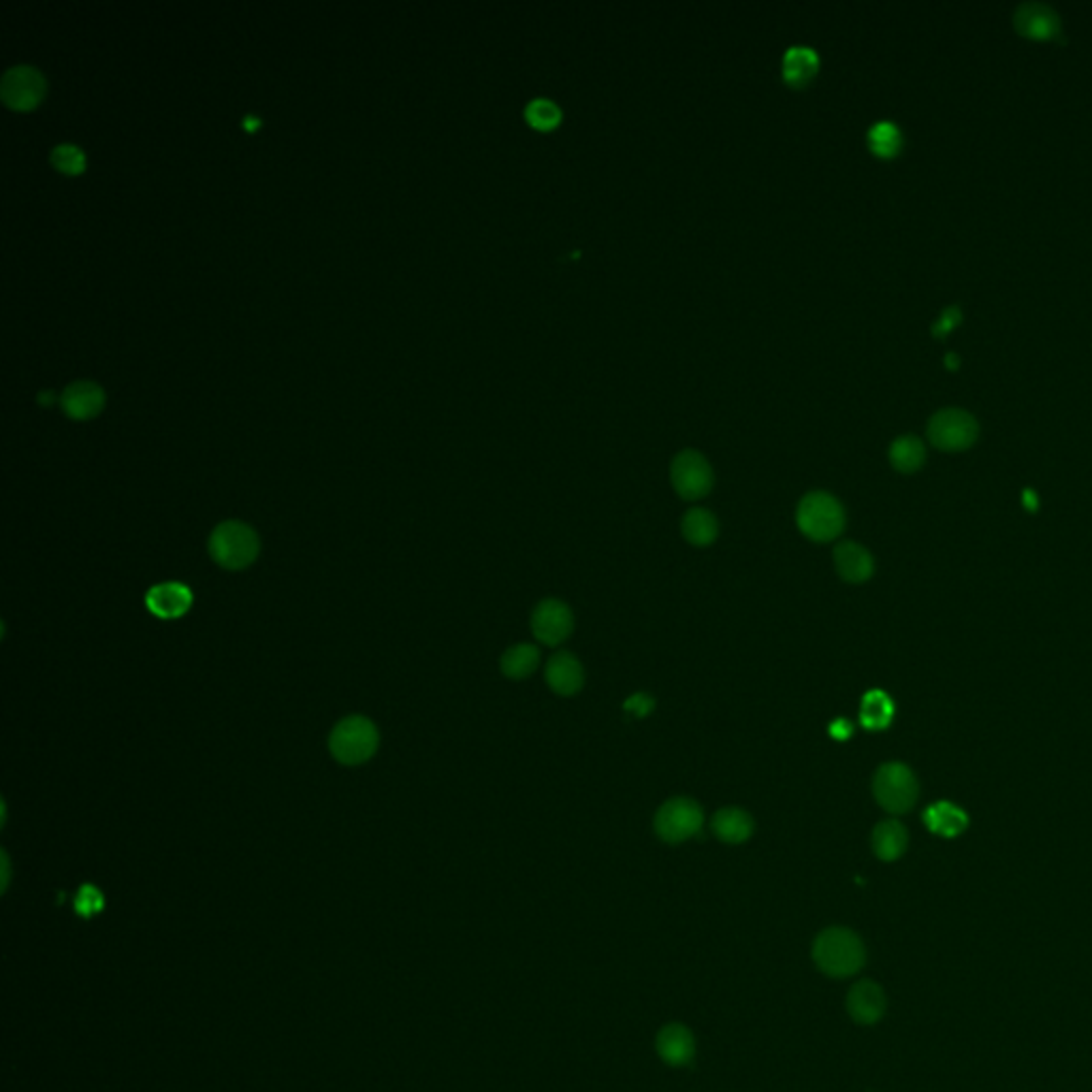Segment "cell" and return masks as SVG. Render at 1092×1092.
Wrapping results in <instances>:
<instances>
[{"label":"cell","instance_id":"cell-13","mask_svg":"<svg viewBox=\"0 0 1092 1092\" xmlns=\"http://www.w3.org/2000/svg\"><path fill=\"white\" fill-rule=\"evenodd\" d=\"M1014 26L1022 37L1052 39L1060 31V18L1043 3H1022L1014 14Z\"/></svg>","mask_w":1092,"mask_h":1092},{"label":"cell","instance_id":"cell-8","mask_svg":"<svg viewBox=\"0 0 1092 1092\" xmlns=\"http://www.w3.org/2000/svg\"><path fill=\"white\" fill-rule=\"evenodd\" d=\"M670 481L683 500H700L713 489L711 463L698 450H683L673 459Z\"/></svg>","mask_w":1092,"mask_h":1092},{"label":"cell","instance_id":"cell-7","mask_svg":"<svg viewBox=\"0 0 1092 1092\" xmlns=\"http://www.w3.org/2000/svg\"><path fill=\"white\" fill-rule=\"evenodd\" d=\"M704 826L702 807L685 796H677L666 801L656 816V833L662 841L670 845H679L692 837H696Z\"/></svg>","mask_w":1092,"mask_h":1092},{"label":"cell","instance_id":"cell-27","mask_svg":"<svg viewBox=\"0 0 1092 1092\" xmlns=\"http://www.w3.org/2000/svg\"><path fill=\"white\" fill-rule=\"evenodd\" d=\"M525 120L538 130H551L561 122V109L551 99H532L525 107Z\"/></svg>","mask_w":1092,"mask_h":1092},{"label":"cell","instance_id":"cell-11","mask_svg":"<svg viewBox=\"0 0 1092 1092\" xmlns=\"http://www.w3.org/2000/svg\"><path fill=\"white\" fill-rule=\"evenodd\" d=\"M195 602V595L184 583H161L147 591L145 606L159 619H180Z\"/></svg>","mask_w":1092,"mask_h":1092},{"label":"cell","instance_id":"cell-19","mask_svg":"<svg viewBox=\"0 0 1092 1092\" xmlns=\"http://www.w3.org/2000/svg\"><path fill=\"white\" fill-rule=\"evenodd\" d=\"M924 824L930 833L952 839L965 833L969 818L961 807L952 803H934L924 811Z\"/></svg>","mask_w":1092,"mask_h":1092},{"label":"cell","instance_id":"cell-16","mask_svg":"<svg viewBox=\"0 0 1092 1092\" xmlns=\"http://www.w3.org/2000/svg\"><path fill=\"white\" fill-rule=\"evenodd\" d=\"M549 687L559 696H576L585 685V668L572 654H555L544 670Z\"/></svg>","mask_w":1092,"mask_h":1092},{"label":"cell","instance_id":"cell-30","mask_svg":"<svg viewBox=\"0 0 1092 1092\" xmlns=\"http://www.w3.org/2000/svg\"><path fill=\"white\" fill-rule=\"evenodd\" d=\"M963 321V311L959 305H950L942 311V317L937 319V323L932 325V336L934 338H946L954 327H959Z\"/></svg>","mask_w":1092,"mask_h":1092},{"label":"cell","instance_id":"cell-26","mask_svg":"<svg viewBox=\"0 0 1092 1092\" xmlns=\"http://www.w3.org/2000/svg\"><path fill=\"white\" fill-rule=\"evenodd\" d=\"M902 145V135H900V128L888 120L883 122H877L871 126L869 130V147L877 154V156H883V159H890V156L898 154Z\"/></svg>","mask_w":1092,"mask_h":1092},{"label":"cell","instance_id":"cell-18","mask_svg":"<svg viewBox=\"0 0 1092 1092\" xmlns=\"http://www.w3.org/2000/svg\"><path fill=\"white\" fill-rule=\"evenodd\" d=\"M711 828L719 841H723L728 845H740L751 839L755 826L747 811H742L738 807H726L713 816Z\"/></svg>","mask_w":1092,"mask_h":1092},{"label":"cell","instance_id":"cell-25","mask_svg":"<svg viewBox=\"0 0 1092 1092\" xmlns=\"http://www.w3.org/2000/svg\"><path fill=\"white\" fill-rule=\"evenodd\" d=\"M894 717V702L881 690H873L862 698L860 721L866 730H885Z\"/></svg>","mask_w":1092,"mask_h":1092},{"label":"cell","instance_id":"cell-34","mask_svg":"<svg viewBox=\"0 0 1092 1092\" xmlns=\"http://www.w3.org/2000/svg\"><path fill=\"white\" fill-rule=\"evenodd\" d=\"M52 401H54V393H52V391H41V393H39V404L50 406Z\"/></svg>","mask_w":1092,"mask_h":1092},{"label":"cell","instance_id":"cell-3","mask_svg":"<svg viewBox=\"0 0 1092 1092\" xmlns=\"http://www.w3.org/2000/svg\"><path fill=\"white\" fill-rule=\"evenodd\" d=\"M258 536L239 521H227L210 536V555L225 570H244L258 557Z\"/></svg>","mask_w":1092,"mask_h":1092},{"label":"cell","instance_id":"cell-22","mask_svg":"<svg viewBox=\"0 0 1092 1092\" xmlns=\"http://www.w3.org/2000/svg\"><path fill=\"white\" fill-rule=\"evenodd\" d=\"M683 538L694 547H709L719 536L717 517L706 508H692L685 513L681 523Z\"/></svg>","mask_w":1092,"mask_h":1092},{"label":"cell","instance_id":"cell-23","mask_svg":"<svg viewBox=\"0 0 1092 1092\" xmlns=\"http://www.w3.org/2000/svg\"><path fill=\"white\" fill-rule=\"evenodd\" d=\"M538 664H540V651L536 645H527V643L511 647L502 656V662H500L502 673L515 681L532 677L536 673Z\"/></svg>","mask_w":1092,"mask_h":1092},{"label":"cell","instance_id":"cell-2","mask_svg":"<svg viewBox=\"0 0 1092 1092\" xmlns=\"http://www.w3.org/2000/svg\"><path fill=\"white\" fill-rule=\"evenodd\" d=\"M796 523L809 540L830 542L845 530V511L835 496L826 491H813L801 500Z\"/></svg>","mask_w":1092,"mask_h":1092},{"label":"cell","instance_id":"cell-31","mask_svg":"<svg viewBox=\"0 0 1092 1092\" xmlns=\"http://www.w3.org/2000/svg\"><path fill=\"white\" fill-rule=\"evenodd\" d=\"M651 709H654V700L649 696H645V694H637V696H632L626 702V711L634 713L637 717H645Z\"/></svg>","mask_w":1092,"mask_h":1092},{"label":"cell","instance_id":"cell-1","mask_svg":"<svg viewBox=\"0 0 1092 1092\" xmlns=\"http://www.w3.org/2000/svg\"><path fill=\"white\" fill-rule=\"evenodd\" d=\"M813 961L828 978H852L866 963L862 939L849 928L833 926L818 934L813 944Z\"/></svg>","mask_w":1092,"mask_h":1092},{"label":"cell","instance_id":"cell-15","mask_svg":"<svg viewBox=\"0 0 1092 1092\" xmlns=\"http://www.w3.org/2000/svg\"><path fill=\"white\" fill-rule=\"evenodd\" d=\"M60 404L67 416L75 420H88L103 410L105 393L96 382L77 380L65 389Z\"/></svg>","mask_w":1092,"mask_h":1092},{"label":"cell","instance_id":"cell-17","mask_svg":"<svg viewBox=\"0 0 1092 1092\" xmlns=\"http://www.w3.org/2000/svg\"><path fill=\"white\" fill-rule=\"evenodd\" d=\"M835 566L843 580L847 583H864L875 572L873 555L858 542H841L835 549Z\"/></svg>","mask_w":1092,"mask_h":1092},{"label":"cell","instance_id":"cell-20","mask_svg":"<svg viewBox=\"0 0 1092 1092\" xmlns=\"http://www.w3.org/2000/svg\"><path fill=\"white\" fill-rule=\"evenodd\" d=\"M907 843H909L907 830L896 820H885V822L877 824L873 830V852L883 862L898 860L905 854Z\"/></svg>","mask_w":1092,"mask_h":1092},{"label":"cell","instance_id":"cell-28","mask_svg":"<svg viewBox=\"0 0 1092 1092\" xmlns=\"http://www.w3.org/2000/svg\"><path fill=\"white\" fill-rule=\"evenodd\" d=\"M52 165L67 176H79L86 167V154L73 143H60L52 149Z\"/></svg>","mask_w":1092,"mask_h":1092},{"label":"cell","instance_id":"cell-35","mask_svg":"<svg viewBox=\"0 0 1092 1092\" xmlns=\"http://www.w3.org/2000/svg\"><path fill=\"white\" fill-rule=\"evenodd\" d=\"M959 359H961V357H959V355H954V353H950V355H948V357H946V365H948V368H950V370H956V368H959V363H961V361H959Z\"/></svg>","mask_w":1092,"mask_h":1092},{"label":"cell","instance_id":"cell-29","mask_svg":"<svg viewBox=\"0 0 1092 1092\" xmlns=\"http://www.w3.org/2000/svg\"><path fill=\"white\" fill-rule=\"evenodd\" d=\"M73 909L79 917L90 919L105 909V894L96 885L84 883L73 898Z\"/></svg>","mask_w":1092,"mask_h":1092},{"label":"cell","instance_id":"cell-4","mask_svg":"<svg viewBox=\"0 0 1092 1092\" xmlns=\"http://www.w3.org/2000/svg\"><path fill=\"white\" fill-rule=\"evenodd\" d=\"M917 778L913 770L900 762H888L879 766L873 778V794L881 809L892 816H902L917 803Z\"/></svg>","mask_w":1092,"mask_h":1092},{"label":"cell","instance_id":"cell-9","mask_svg":"<svg viewBox=\"0 0 1092 1092\" xmlns=\"http://www.w3.org/2000/svg\"><path fill=\"white\" fill-rule=\"evenodd\" d=\"M0 96L10 109L31 111L46 96V77L35 67H12L0 82Z\"/></svg>","mask_w":1092,"mask_h":1092},{"label":"cell","instance_id":"cell-14","mask_svg":"<svg viewBox=\"0 0 1092 1092\" xmlns=\"http://www.w3.org/2000/svg\"><path fill=\"white\" fill-rule=\"evenodd\" d=\"M656 1050L666 1064L685 1067L696 1056V1039L687 1026L673 1022L658 1033Z\"/></svg>","mask_w":1092,"mask_h":1092},{"label":"cell","instance_id":"cell-21","mask_svg":"<svg viewBox=\"0 0 1092 1092\" xmlns=\"http://www.w3.org/2000/svg\"><path fill=\"white\" fill-rule=\"evenodd\" d=\"M820 69V56L813 48L794 46L784 56V77L792 86H805L816 77Z\"/></svg>","mask_w":1092,"mask_h":1092},{"label":"cell","instance_id":"cell-33","mask_svg":"<svg viewBox=\"0 0 1092 1092\" xmlns=\"http://www.w3.org/2000/svg\"><path fill=\"white\" fill-rule=\"evenodd\" d=\"M244 126H246V130H256V128L261 126V122H258V118H254V115H248V118L244 120Z\"/></svg>","mask_w":1092,"mask_h":1092},{"label":"cell","instance_id":"cell-12","mask_svg":"<svg viewBox=\"0 0 1092 1092\" xmlns=\"http://www.w3.org/2000/svg\"><path fill=\"white\" fill-rule=\"evenodd\" d=\"M885 995L881 990V986H877L875 982L871 980H862L858 984L852 986L849 995H847V1012L849 1016L858 1022V1024H864V1026H871L875 1022H879L885 1014Z\"/></svg>","mask_w":1092,"mask_h":1092},{"label":"cell","instance_id":"cell-5","mask_svg":"<svg viewBox=\"0 0 1092 1092\" xmlns=\"http://www.w3.org/2000/svg\"><path fill=\"white\" fill-rule=\"evenodd\" d=\"M329 749L334 757L342 764L357 766L368 762L378 749V730L365 717H346L342 719L329 738Z\"/></svg>","mask_w":1092,"mask_h":1092},{"label":"cell","instance_id":"cell-10","mask_svg":"<svg viewBox=\"0 0 1092 1092\" xmlns=\"http://www.w3.org/2000/svg\"><path fill=\"white\" fill-rule=\"evenodd\" d=\"M574 630V614L561 599H542L532 612V634L547 647H557L568 641Z\"/></svg>","mask_w":1092,"mask_h":1092},{"label":"cell","instance_id":"cell-6","mask_svg":"<svg viewBox=\"0 0 1092 1092\" xmlns=\"http://www.w3.org/2000/svg\"><path fill=\"white\" fill-rule=\"evenodd\" d=\"M926 431L932 446L948 452H959L978 440L980 425L975 416L963 408H944L937 414H932Z\"/></svg>","mask_w":1092,"mask_h":1092},{"label":"cell","instance_id":"cell-32","mask_svg":"<svg viewBox=\"0 0 1092 1092\" xmlns=\"http://www.w3.org/2000/svg\"><path fill=\"white\" fill-rule=\"evenodd\" d=\"M828 732H830V736H833V738H837V740H845V738H849V736H852L854 728H852V723H849L847 719H837V721H833V723H830Z\"/></svg>","mask_w":1092,"mask_h":1092},{"label":"cell","instance_id":"cell-24","mask_svg":"<svg viewBox=\"0 0 1092 1092\" xmlns=\"http://www.w3.org/2000/svg\"><path fill=\"white\" fill-rule=\"evenodd\" d=\"M926 459V448L915 435H900L890 446V463L902 475L919 470Z\"/></svg>","mask_w":1092,"mask_h":1092}]
</instances>
